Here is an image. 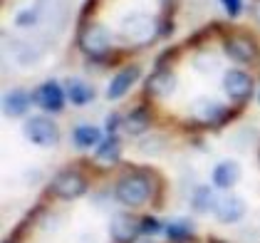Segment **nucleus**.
<instances>
[{"instance_id": "obj_4", "label": "nucleus", "mask_w": 260, "mask_h": 243, "mask_svg": "<svg viewBox=\"0 0 260 243\" xmlns=\"http://www.w3.org/2000/svg\"><path fill=\"white\" fill-rule=\"evenodd\" d=\"M87 189H89V181L80 169H62L50 181L47 194L60 199V201H75V199H82L87 194Z\"/></svg>"}, {"instance_id": "obj_28", "label": "nucleus", "mask_w": 260, "mask_h": 243, "mask_svg": "<svg viewBox=\"0 0 260 243\" xmlns=\"http://www.w3.org/2000/svg\"><path fill=\"white\" fill-rule=\"evenodd\" d=\"M208 243H225V241H220V238H211Z\"/></svg>"}, {"instance_id": "obj_20", "label": "nucleus", "mask_w": 260, "mask_h": 243, "mask_svg": "<svg viewBox=\"0 0 260 243\" xmlns=\"http://www.w3.org/2000/svg\"><path fill=\"white\" fill-rule=\"evenodd\" d=\"M166 238L171 243H186L196 236V223L191 219H174V221L166 223Z\"/></svg>"}, {"instance_id": "obj_23", "label": "nucleus", "mask_w": 260, "mask_h": 243, "mask_svg": "<svg viewBox=\"0 0 260 243\" xmlns=\"http://www.w3.org/2000/svg\"><path fill=\"white\" fill-rule=\"evenodd\" d=\"M223 10L228 18H240L243 15V0H220Z\"/></svg>"}, {"instance_id": "obj_27", "label": "nucleus", "mask_w": 260, "mask_h": 243, "mask_svg": "<svg viewBox=\"0 0 260 243\" xmlns=\"http://www.w3.org/2000/svg\"><path fill=\"white\" fill-rule=\"evenodd\" d=\"M253 15H255V20L260 22V0H255V3H253Z\"/></svg>"}, {"instance_id": "obj_1", "label": "nucleus", "mask_w": 260, "mask_h": 243, "mask_svg": "<svg viewBox=\"0 0 260 243\" xmlns=\"http://www.w3.org/2000/svg\"><path fill=\"white\" fill-rule=\"evenodd\" d=\"M114 199L124 208H141L154 199V174L149 169H129L114 184Z\"/></svg>"}, {"instance_id": "obj_6", "label": "nucleus", "mask_w": 260, "mask_h": 243, "mask_svg": "<svg viewBox=\"0 0 260 243\" xmlns=\"http://www.w3.org/2000/svg\"><path fill=\"white\" fill-rule=\"evenodd\" d=\"M121 38L132 42V45H149L154 38H159V20L151 18L149 13H129L121 20Z\"/></svg>"}, {"instance_id": "obj_24", "label": "nucleus", "mask_w": 260, "mask_h": 243, "mask_svg": "<svg viewBox=\"0 0 260 243\" xmlns=\"http://www.w3.org/2000/svg\"><path fill=\"white\" fill-rule=\"evenodd\" d=\"M176 57H179V50H176V47H166L159 57H156V67H159V70H169V62H174Z\"/></svg>"}, {"instance_id": "obj_22", "label": "nucleus", "mask_w": 260, "mask_h": 243, "mask_svg": "<svg viewBox=\"0 0 260 243\" xmlns=\"http://www.w3.org/2000/svg\"><path fill=\"white\" fill-rule=\"evenodd\" d=\"M166 231V223L156 216H141V236H159Z\"/></svg>"}, {"instance_id": "obj_14", "label": "nucleus", "mask_w": 260, "mask_h": 243, "mask_svg": "<svg viewBox=\"0 0 260 243\" xmlns=\"http://www.w3.org/2000/svg\"><path fill=\"white\" fill-rule=\"evenodd\" d=\"M32 102L35 100H32L30 92L15 87V89L5 92V97H3V112H5V117H10V119H20V117H25V114L30 112Z\"/></svg>"}, {"instance_id": "obj_7", "label": "nucleus", "mask_w": 260, "mask_h": 243, "mask_svg": "<svg viewBox=\"0 0 260 243\" xmlns=\"http://www.w3.org/2000/svg\"><path fill=\"white\" fill-rule=\"evenodd\" d=\"M223 52L236 65H253L260 57V45L248 33H231L223 38Z\"/></svg>"}, {"instance_id": "obj_8", "label": "nucleus", "mask_w": 260, "mask_h": 243, "mask_svg": "<svg viewBox=\"0 0 260 243\" xmlns=\"http://www.w3.org/2000/svg\"><path fill=\"white\" fill-rule=\"evenodd\" d=\"M22 134H25V139L30 144L42 146V149H50V146H57L60 144V127L55 124V119H50L47 114L25 119Z\"/></svg>"}, {"instance_id": "obj_26", "label": "nucleus", "mask_w": 260, "mask_h": 243, "mask_svg": "<svg viewBox=\"0 0 260 243\" xmlns=\"http://www.w3.org/2000/svg\"><path fill=\"white\" fill-rule=\"evenodd\" d=\"M35 20H38V13H35V10H22L20 15L15 18V22H18L20 27H32Z\"/></svg>"}, {"instance_id": "obj_13", "label": "nucleus", "mask_w": 260, "mask_h": 243, "mask_svg": "<svg viewBox=\"0 0 260 243\" xmlns=\"http://www.w3.org/2000/svg\"><path fill=\"white\" fill-rule=\"evenodd\" d=\"M213 214H216V219L220 223H238L243 216H245V201L240 199V196H233V194H228V196H220L216 199V206H213Z\"/></svg>"}, {"instance_id": "obj_10", "label": "nucleus", "mask_w": 260, "mask_h": 243, "mask_svg": "<svg viewBox=\"0 0 260 243\" xmlns=\"http://www.w3.org/2000/svg\"><path fill=\"white\" fill-rule=\"evenodd\" d=\"M141 77V65H137V62H129V65H124L119 72L109 80V84H107V100L109 102H117L121 100V97H126L129 92H132V87L139 82Z\"/></svg>"}, {"instance_id": "obj_2", "label": "nucleus", "mask_w": 260, "mask_h": 243, "mask_svg": "<svg viewBox=\"0 0 260 243\" xmlns=\"http://www.w3.org/2000/svg\"><path fill=\"white\" fill-rule=\"evenodd\" d=\"M77 50L89 62H107L114 50L112 30L97 20L82 22L80 30H77Z\"/></svg>"}, {"instance_id": "obj_15", "label": "nucleus", "mask_w": 260, "mask_h": 243, "mask_svg": "<svg viewBox=\"0 0 260 243\" xmlns=\"http://www.w3.org/2000/svg\"><path fill=\"white\" fill-rule=\"evenodd\" d=\"M238 179H240V164L236 159H223L211 171V184H213V189H220V191L233 189L238 184Z\"/></svg>"}, {"instance_id": "obj_19", "label": "nucleus", "mask_w": 260, "mask_h": 243, "mask_svg": "<svg viewBox=\"0 0 260 243\" xmlns=\"http://www.w3.org/2000/svg\"><path fill=\"white\" fill-rule=\"evenodd\" d=\"M102 139H104V134L97 124H77L72 129V144L77 149H97Z\"/></svg>"}, {"instance_id": "obj_11", "label": "nucleus", "mask_w": 260, "mask_h": 243, "mask_svg": "<svg viewBox=\"0 0 260 243\" xmlns=\"http://www.w3.org/2000/svg\"><path fill=\"white\" fill-rule=\"evenodd\" d=\"M176 82L179 80H176L174 70H159V67H154V72L144 82V92L151 100H169L176 92Z\"/></svg>"}, {"instance_id": "obj_18", "label": "nucleus", "mask_w": 260, "mask_h": 243, "mask_svg": "<svg viewBox=\"0 0 260 243\" xmlns=\"http://www.w3.org/2000/svg\"><path fill=\"white\" fill-rule=\"evenodd\" d=\"M64 92H67V100L72 102L75 107H87L89 102L97 97V89H94L89 82L80 80V77H70V80H67V87H64Z\"/></svg>"}, {"instance_id": "obj_5", "label": "nucleus", "mask_w": 260, "mask_h": 243, "mask_svg": "<svg viewBox=\"0 0 260 243\" xmlns=\"http://www.w3.org/2000/svg\"><path fill=\"white\" fill-rule=\"evenodd\" d=\"M240 107H228L213 97H199L193 102V119L208 129H220L238 114Z\"/></svg>"}, {"instance_id": "obj_17", "label": "nucleus", "mask_w": 260, "mask_h": 243, "mask_svg": "<svg viewBox=\"0 0 260 243\" xmlns=\"http://www.w3.org/2000/svg\"><path fill=\"white\" fill-rule=\"evenodd\" d=\"M121 149H124V144H121L119 134H107L100 142V146L94 149V159L102 166H114L121 159Z\"/></svg>"}, {"instance_id": "obj_9", "label": "nucleus", "mask_w": 260, "mask_h": 243, "mask_svg": "<svg viewBox=\"0 0 260 243\" xmlns=\"http://www.w3.org/2000/svg\"><path fill=\"white\" fill-rule=\"evenodd\" d=\"M32 100L45 114H60L64 109V102H67V92L57 80H45L32 92Z\"/></svg>"}, {"instance_id": "obj_16", "label": "nucleus", "mask_w": 260, "mask_h": 243, "mask_svg": "<svg viewBox=\"0 0 260 243\" xmlns=\"http://www.w3.org/2000/svg\"><path fill=\"white\" fill-rule=\"evenodd\" d=\"M151 124H154V114H151L149 104H137L124 117V132L132 134V137H141L144 132L151 129Z\"/></svg>"}, {"instance_id": "obj_21", "label": "nucleus", "mask_w": 260, "mask_h": 243, "mask_svg": "<svg viewBox=\"0 0 260 243\" xmlns=\"http://www.w3.org/2000/svg\"><path fill=\"white\" fill-rule=\"evenodd\" d=\"M213 206H216L213 186L203 184V186H199V189H193V196H191V208H193L196 214H208V211H213Z\"/></svg>"}, {"instance_id": "obj_3", "label": "nucleus", "mask_w": 260, "mask_h": 243, "mask_svg": "<svg viewBox=\"0 0 260 243\" xmlns=\"http://www.w3.org/2000/svg\"><path fill=\"white\" fill-rule=\"evenodd\" d=\"M220 89L236 107H245L248 102L253 100V95H255V80H253L250 72H245L240 67H231V70L223 72Z\"/></svg>"}, {"instance_id": "obj_12", "label": "nucleus", "mask_w": 260, "mask_h": 243, "mask_svg": "<svg viewBox=\"0 0 260 243\" xmlns=\"http://www.w3.org/2000/svg\"><path fill=\"white\" fill-rule=\"evenodd\" d=\"M109 236L114 243H134L141 236V219L132 214H117L109 221Z\"/></svg>"}, {"instance_id": "obj_25", "label": "nucleus", "mask_w": 260, "mask_h": 243, "mask_svg": "<svg viewBox=\"0 0 260 243\" xmlns=\"http://www.w3.org/2000/svg\"><path fill=\"white\" fill-rule=\"evenodd\" d=\"M119 127H124V114L109 112V114H107V134H117Z\"/></svg>"}]
</instances>
